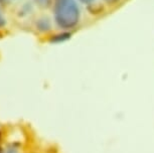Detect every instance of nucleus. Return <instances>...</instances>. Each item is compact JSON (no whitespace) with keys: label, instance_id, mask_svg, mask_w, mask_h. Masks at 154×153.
Masks as SVG:
<instances>
[{"label":"nucleus","instance_id":"obj_1","mask_svg":"<svg viewBox=\"0 0 154 153\" xmlns=\"http://www.w3.org/2000/svg\"><path fill=\"white\" fill-rule=\"evenodd\" d=\"M54 21L63 29L75 27L80 21V8L75 0H54Z\"/></svg>","mask_w":154,"mask_h":153},{"label":"nucleus","instance_id":"obj_2","mask_svg":"<svg viewBox=\"0 0 154 153\" xmlns=\"http://www.w3.org/2000/svg\"><path fill=\"white\" fill-rule=\"evenodd\" d=\"M51 21L48 17H42V18H39L36 22V27L37 29L40 31H48L51 29Z\"/></svg>","mask_w":154,"mask_h":153},{"label":"nucleus","instance_id":"obj_3","mask_svg":"<svg viewBox=\"0 0 154 153\" xmlns=\"http://www.w3.org/2000/svg\"><path fill=\"white\" fill-rule=\"evenodd\" d=\"M69 38H71V33L69 32H62V33H57L56 35H54L51 38V42L54 43H60L63 42L66 40H68Z\"/></svg>","mask_w":154,"mask_h":153},{"label":"nucleus","instance_id":"obj_4","mask_svg":"<svg viewBox=\"0 0 154 153\" xmlns=\"http://www.w3.org/2000/svg\"><path fill=\"white\" fill-rule=\"evenodd\" d=\"M34 1H35V3L38 5V6L45 8V7H48V6L51 0H34Z\"/></svg>","mask_w":154,"mask_h":153},{"label":"nucleus","instance_id":"obj_5","mask_svg":"<svg viewBox=\"0 0 154 153\" xmlns=\"http://www.w3.org/2000/svg\"><path fill=\"white\" fill-rule=\"evenodd\" d=\"M5 23H6V21H5V18L3 16H2V14H0V27L4 26Z\"/></svg>","mask_w":154,"mask_h":153},{"label":"nucleus","instance_id":"obj_6","mask_svg":"<svg viewBox=\"0 0 154 153\" xmlns=\"http://www.w3.org/2000/svg\"><path fill=\"white\" fill-rule=\"evenodd\" d=\"M79 1H81L84 4H90V3H92L94 0H79Z\"/></svg>","mask_w":154,"mask_h":153},{"label":"nucleus","instance_id":"obj_7","mask_svg":"<svg viewBox=\"0 0 154 153\" xmlns=\"http://www.w3.org/2000/svg\"><path fill=\"white\" fill-rule=\"evenodd\" d=\"M105 1L107 2V3H109V4H114L117 1H119V0H105Z\"/></svg>","mask_w":154,"mask_h":153},{"label":"nucleus","instance_id":"obj_8","mask_svg":"<svg viewBox=\"0 0 154 153\" xmlns=\"http://www.w3.org/2000/svg\"><path fill=\"white\" fill-rule=\"evenodd\" d=\"M10 0H0V5H5L9 2Z\"/></svg>","mask_w":154,"mask_h":153}]
</instances>
